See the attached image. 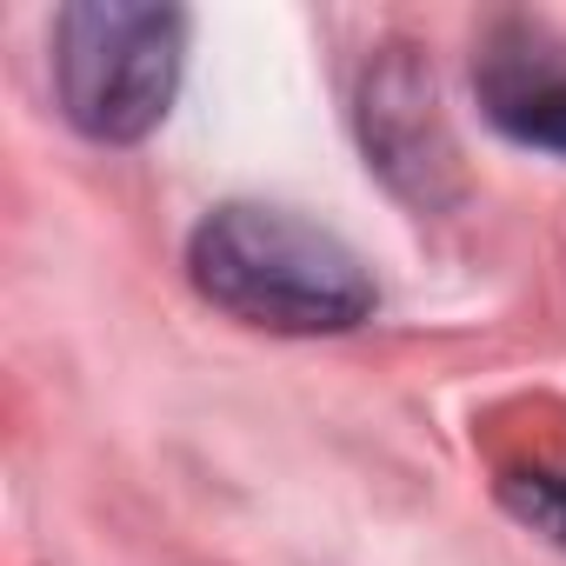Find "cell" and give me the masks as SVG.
<instances>
[{
  "instance_id": "6da1fadb",
  "label": "cell",
  "mask_w": 566,
  "mask_h": 566,
  "mask_svg": "<svg viewBox=\"0 0 566 566\" xmlns=\"http://www.w3.org/2000/svg\"><path fill=\"white\" fill-rule=\"evenodd\" d=\"M187 280L227 321L260 334H294V340L354 334L380 307L367 260L340 233L260 200H227L193 227Z\"/></svg>"
},
{
  "instance_id": "7a4b0ae2",
  "label": "cell",
  "mask_w": 566,
  "mask_h": 566,
  "mask_svg": "<svg viewBox=\"0 0 566 566\" xmlns=\"http://www.w3.org/2000/svg\"><path fill=\"white\" fill-rule=\"evenodd\" d=\"M180 67H187L180 8L74 0L54 21V101L101 147L147 140L180 94Z\"/></svg>"
},
{
  "instance_id": "3957f363",
  "label": "cell",
  "mask_w": 566,
  "mask_h": 566,
  "mask_svg": "<svg viewBox=\"0 0 566 566\" xmlns=\"http://www.w3.org/2000/svg\"><path fill=\"white\" fill-rule=\"evenodd\" d=\"M360 140H367V167L387 174L394 193L440 207L453 193V134L440 120V94L433 74L413 54H380L360 81Z\"/></svg>"
},
{
  "instance_id": "277c9868",
  "label": "cell",
  "mask_w": 566,
  "mask_h": 566,
  "mask_svg": "<svg viewBox=\"0 0 566 566\" xmlns=\"http://www.w3.org/2000/svg\"><path fill=\"white\" fill-rule=\"evenodd\" d=\"M473 94H480V114L513 147H533V154L566 160V61L533 28L513 21V28H500L480 48Z\"/></svg>"
},
{
  "instance_id": "5b68a950",
  "label": "cell",
  "mask_w": 566,
  "mask_h": 566,
  "mask_svg": "<svg viewBox=\"0 0 566 566\" xmlns=\"http://www.w3.org/2000/svg\"><path fill=\"white\" fill-rule=\"evenodd\" d=\"M500 500H506V513H513L520 526H533L539 539H553V546L566 553V473H553V467H520V473L500 480Z\"/></svg>"
}]
</instances>
